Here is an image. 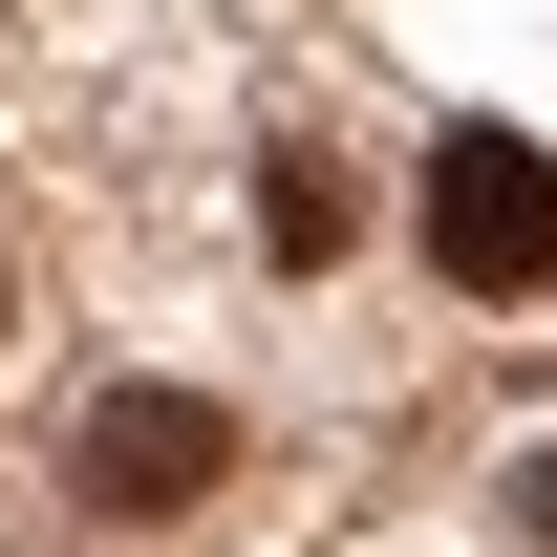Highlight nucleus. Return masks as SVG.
<instances>
[{
  "label": "nucleus",
  "instance_id": "obj_3",
  "mask_svg": "<svg viewBox=\"0 0 557 557\" xmlns=\"http://www.w3.org/2000/svg\"><path fill=\"white\" fill-rule=\"evenodd\" d=\"M344 236H364V194H344V150H258V258H278V278H322Z\"/></svg>",
  "mask_w": 557,
  "mask_h": 557
},
{
  "label": "nucleus",
  "instance_id": "obj_1",
  "mask_svg": "<svg viewBox=\"0 0 557 557\" xmlns=\"http://www.w3.org/2000/svg\"><path fill=\"white\" fill-rule=\"evenodd\" d=\"M429 278L450 300H536L557 278V150L536 129H450L429 150Z\"/></svg>",
  "mask_w": 557,
  "mask_h": 557
},
{
  "label": "nucleus",
  "instance_id": "obj_2",
  "mask_svg": "<svg viewBox=\"0 0 557 557\" xmlns=\"http://www.w3.org/2000/svg\"><path fill=\"white\" fill-rule=\"evenodd\" d=\"M214 472H236V429H214L194 386H108V408L65 429V493H86V515H129V536H150V515H194Z\"/></svg>",
  "mask_w": 557,
  "mask_h": 557
}]
</instances>
